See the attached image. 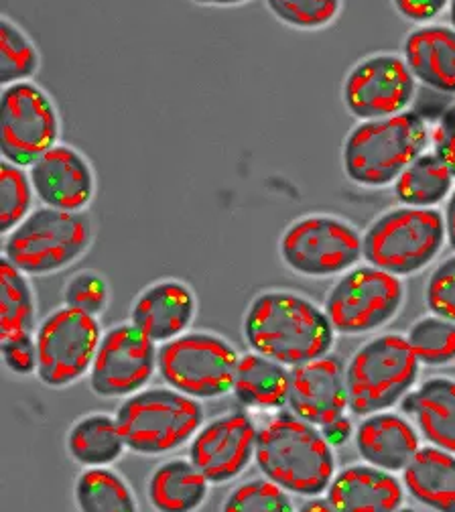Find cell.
<instances>
[{"label":"cell","instance_id":"obj_21","mask_svg":"<svg viewBox=\"0 0 455 512\" xmlns=\"http://www.w3.org/2000/svg\"><path fill=\"white\" fill-rule=\"evenodd\" d=\"M403 57L423 86L455 94V31L447 25L413 29L403 43Z\"/></svg>","mask_w":455,"mask_h":512},{"label":"cell","instance_id":"obj_34","mask_svg":"<svg viewBox=\"0 0 455 512\" xmlns=\"http://www.w3.org/2000/svg\"><path fill=\"white\" fill-rule=\"evenodd\" d=\"M267 9L287 27L315 31L332 25L344 5L338 0H269Z\"/></svg>","mask_w":455,"mask_h":512},{"label":"cell","instance_id":"obj_32","mask_svg":"<svg viewBox=\"0 0 455 512\" xmlns=\"http://www.w3.org/2000/svg\"><path fill=\"white\" fill-rule=\"evenodd\" d=\"M35 189L29 171L9 161L0 163V230L13 232L33 212Z\"/></svg>","mask_w":455,"mask_h":512},{"label":"cell","instance_id":"obj_13","mask_svg":"<svg viewBox=\"0 0 455 512\" xmlns=\"http://www.w3.org/2000/svg\"><path fill=\"white\" fill-rule=\"evenodd\" d=\"M155 370H159L157 344L133 322H126L102 334L88 380L96 397L126 399L147 389Z\"/></svg>","mask_w":455,"mask_h":512},{"label":"cell","instance_id":"obj_39","mask_svg":"<svg viewBox=\"0 0 455 512\" xmlns=\"http://www.w3.org/2000/svg\"><path fill=\"white\" fill-rule=\"evenodd\" d=\"M393 9L403 19L425 27V23H431L435 17H439L445 9H449V5L443 3V0H395Z\"/></svg>","mask_w":455,"mask_h":512},{"label":"cell","instance_id":"obj_35","mask_svg":"<svg viewBox=\"0 0 455 512\" xmlns=\"http://www.w3.org/2000/svg\"><path fill=\"white\" fill-rule=\"evenodd\" d=\"M110 301V287L96 271H80L63 287V305L100 317Z\"/></svg>","mask_w":455,"mask_h":512},{"label":"cell","instance_id":"obj_42","mask_svg":"<svg viewBox=\"0 0 455 512\" xmlns=\"http://www.w3.org/2000/svg\"><path fill=\"white\" fill-rule=\"evenodd\" d=\"M449 21H451V29L455 31V0H453V3H449Z\"/></svg>","mask_w":455,"mask_h":512},{"label":"cell","instance_id":"obj_17","mask_svg":"<svg viewBox=\"0 0 455 512\" xmlns=\"http://www.w3.org/2000/svg\"><path fill=\"white\" fill-rule=\"evenodd\" d=\"M289 409L315 427L350 411L346 364L340 356L325 354L311 362L291 368Z\"/></svg>","mask_w":455,"mask_h":512},{"label":"cell","instance_id":"obj_3","mask_svg":"<svg viewBox=\"0 0 455 512\" xmlns=\"http://www.w3.org/2000/svg\"><path fill=\"white\" fill-rule=\"evenodd\" d=\"M431 141L429 126L417 112L366 120L348 133L342 147L346 177L362 187H386L419 159Z\"/></svg>","mask_w":455,"mask_h":512},{"label":"cell","instance_id":"obj_25","mask_svg":"<svg viewBox=\"0 0 455 512\" xmlns=\"http://www.w3.org/2000/svg\"><path fill=\"white\" fill-rule=\"evenodd\" d=\"M210 484L204 472L189 458H171L151 472L147 496L155 510L191 512L206 502Z\"/></svg>","mask_w":455,"mask_h":512},{"label":"cell","instance_id":"obj_26","mask_svg":"<svg viewBox=\"0 0 455 512\" xmlns=\"http://www.w3.org/2000/svg\"><path fill=\"white\" fill-rule=\"evenodd\" d=\"M70 458L82 468L112 466L128 450L116 415L88 413L74 421L65 437Z\"/></svg>","mask_w":455,"mask_h":512},{"label":"cell","instance_id":"obj_30","mask_svg":"<svg viewBox=\"0 0 455 512\" xmlns=\"http://www.w3.org/2000/svg\"><path fill=\"white\" fill-rule=\"evenodd\" d=\"M39 70V51L31 37L9 17L0 19V82H31Z\"/></svg>","mask_w":455,"mask_h":512},{"label":"cell","instance_id":"obj_28","mask_svg":"<svg viewBox=\"0 0 455 512\" xmlns=\"http://www.w3.org/2000/svg\"><path fill=\"white\" fill-rule=\"evenodd\" d=\"M37 303L29 275L0 261V340L35 334Z\"/></svg>","mask_w":455,"mask_h":512},{"label":"cell","instance_id":"obj_36","mask_svg":"<svg viewBox=\"0 0 455 512\" xmlns=\"http://www.w3.org/2000/svg\"><path fill=\"white\" fill-rule=\"evenodd\" d=\"M425 303L433 315L455 322V254L447 256L429 275Z\"/></svg>","mask_w":455,"mask_h":512},{"label":"cell","instance_id":"obj_24","mask_svg":"<svg viewBox=\"0 0 455 512\" xmlns=\"http://www.w3.org/2000/svg\"><path fill=\"white\" fill-rule=\"evenodd\" d=\"M407 494L431 510L455 512V454L427 445L403 470Z\"/></svg>","mask_w":455,"mask_h":512},{"label":"cell","instance_id":"obj_7","mask_svg":"<svg viewBox=\"0 0 455 512\" xmlns=\"http://www.w3.org/2000/svg\"><path fill=\"white\" fill-rule=\"evenodd\" d=\"M362 240L368 265L409 277L437 259L447 240L445 216L437 208L401 206L378 216Z\"/></svg>","mask_w":455,"mask_h":512},{"label":"cell","instance_id":"obj_27","mask_svg":"<svg viewBox=\"0 0 455 512\" xmlns=\"http://www.w3.org/2000/svg\"><path fill=\"white\" fill-rule=\"evenodd\" d=\"M455 187V175L435 155L423 153L395 181V196L409 208H435Z\"/></svg>","mask_w":455,"mask_h":512},{"label":"cell","instance_id":"obj_37","mask_svg":"<svg viewBox=\"0 0 455 512\" xmlns=\"http://www.w3.org/2000/svg\"><path fill=\"white\" fill-rule=\"evenodd\" d=\"M0 354H3L5 368L17 376L37 374V342L35 334L13 336L0 340Z\"/></svg>","mask_w":455,"mask_h":512},{"label":"cell","instance_id":"obj_8","mask_svg":"<svg viewBox=\"0 0 455 512\" xmlns=\"http://www.w3.org/2000/svg\"><path fill=\"white\" fill-rule=\"evenodd\" d=\"M238 360V350L214 332H185L159 346V374L167 387L198 401L232 393Z\"/></svg>","mask_w":455,"mask_h":512},{"label":"cell","instance_id":"obj_40","mask_svg":"<svg viewBox=\"0 0 455 512\" xmlns=\"http://www.w3.org/2000/svg\"><path fill=\"white\" fill-rule=\"evenodd\" d=\"M319 429H321L323 437L328 439V443H330L332 447H342V445H346V443L354 437V433H356V429H354V425H352V419L346 417V415H342V417L330 421L328 425H323V427H319Z\"/></svg>","mask_w":455,"mask_h":512},{"label":"cell","instance_id":"obj_20","mask_svg":"<svg viewBox=\"0 0 455 512\" xmlns=\"http://www.w3.org/2000/svg\"><path fill=\"white\" fill-rule=\"evenodd\" d=\"M405 492L395 472L364 462L340 470L325 496L338 512H393L405 504Z\"/></svg>","mask_w":455,"mask_h":512},{"label":"cell","instance_id":"obj_12","mask_svg":"<svg viewBox=\"0 0 455 512\" xmlns=\"http://www.w3.org/2000/svg\"><path fill=\"white\" fill-rule=\"evenodd\" d=\"M59 112L35 82L3 88L0 96V153L3 161L29 169L59 145Z\"/></svg>","mask_w":455,"mask_h":512},{"label":"cell","instance_id":"obj_15","mask_svg":"<svg viewBox=\"0 0 455 512\" xmlns=\"http://www.w3.org/2000/svg\"><path fill=\"white\" fill-rule=\"evenodd\" d=\"M258 431L246 411L214 417L189 441V460L212 484H228L242 476L254 460Z\"/></svg>","mask_w":455,"mask_h":512},{"label":"cell","instance_id":"obj_2","mask_svg":"<svg viewBox=\"0 0 455 512\" xmlns=\"http://www.w3.org/2000/svg\"><path fill=\"white\" fill-rule=\"evenodd\" d=\"M254 462L269 480L293 496H321L336 476L334 447L321 429L281 411L258 431Z\"/></svg>","mask_w":455,"mask_h":512},{"label":"cell","instance_id":"obj_5","mask_svg":"<svg viewBox=\"0 0 455 512\" xmlns=\"http://www.w3.org/2000/svg\"><path fill=\"white\" fill-rule=\"evenodd\" d=\"M94 226L86 212L35 208L13 232L5 234L3 259L29 277L72 267L88 252Z\"/></svg>","mask_w":455,"mask_h":512},{"label":"cell","instance_id":"obj_6","mask_svg":"<svg viewBox=\"0 0 455 512\" xmlns=\"http://www.w3.org/2000/svg\"><path fill=\"white\" fill-rule=\"evenodd\" d=\"M419 368L407 336L380 334L368 340L346 364L350 413L366 417L393 409L413 391Z\"/></svg>","mask_w":455,"mask_h":512},{"label":"cell","instance_id":"obj_11","mask_svg":"<svg viewBox=\"0 0 455 512\" xmlns=\"http://www.w3.org/2000/svg\"><path fill=\"white\" fill-rule=\"evenodd\" d=\"M102 328L98 317L57 307L37 326V378L49 389H65L90 374Z\"/></svg>","mask_w":455,"mask_h":512},{"label":"cell","instance_id":"obj_19","mask_svg":"<svg viewBox=\"0 0 455 512\" xmlns=\"http://www.w3.org/2000/svg\"><path fill=\"white\" fill-rule=\"evenodd\" d=\"M354 443L366 464L388 472H403L421 450V433L409 417L380 411L362 417Z\"/></svg>","mask_w":455,"mask_h":512},{"label":"cell","instance_id":"obj_16","mask_svg":"<svg viewBox=\"0 0 455 512\" xmlns=\"http://www.w3.org/2000/svg\"><path fill=\"white\" fill-rule=\"evenodd\" d=\"M35 198L41 206L63 212H86L96 196V175L72 145H55L29 167Z\"/></svg>","mask_w":455,"mask_h":512},{"label":"cell","instance_id":"obj_10","mask_svg":"<svg viewBox=\"0 0 455 512\" xmlns=\"http://www.w3.org/2000/svg\"><path fill=\"white\" fill-rule=\"evenodd\" d=\"M401 277L372 265L354 267L344 273L325 297V313L336 334H370L393 322L405 303Z\"/></svg>","mask_w":455,"mask_h":512},{"label":"cell","instance_id":"obj_33","mask_svg":"<svg viewBox=\"0 0 455 512\" xmlns=\"http://www.w3.org/2000/svg\"><path fill=\"white\" fill-rule=\"evenodd\" d=\"M291 492L281 488L277 482L263 478H252L238 484L226 496L224 512H291L295 508Z\"/></svg>","mask_w":455,"mask_h":512},{"label":"cell","instance_id":"obj_14","mask_svg":"<svg viewBox=\"0 0 455 512\" xmlns=\"http://www.w3.org/2000/svg\"><path fill=\"white\" fill-rule=\"evenodd\" d=\"M415 92V76L405 57L395 53H374L360 59L342 86L348 112L362 122L407 112Z\"/></svg>","mask_w":455,"mask_h":512},{"label":"cell","instance_id":"obj_29","mask_svg":"<svg viewBox=\"0 0 455 512\" xmlns=\"http://www.w3.org/2000/svg\"><path fill=\"white\" fill-rule=\"evenodd\" d=\"M76 506L84 512H135L137 498L128 482L110 466L84 468L74 484Z\"/></svg>","mask_w":455,"mask_h":512},{"label":"cell","instance_id":"obj_18","mask_svg":"<svg viewBox=\"0 0 455 512\" xmlns=\"http://www.w3.org/2000/svg\"><path fill=\"white\" fill-rule=\"evenodd\" d=\"M198 315V297L179 279H161L145 287L130 307L133 322L155 344L171 342L189 332Z\"/></svg>","mask_w":455,"mask_h":512},{"label":"cell","instance_id":"obj_9","mask_svg":"<svg viewBox=\"0 0 455 512\" xmlns=\"http://www.w3.org/2000/svg\"><path fill=\"white\" fill-rule=\"evenodd\" d=\"M287 269L301 277L344 275L364 259V240L354 224L332 214H309L287 226L279 240Z\"/></svg>","mask_w":455,"mask_h":512},{"label":"cell","instance_id":"obj_4","mask_svg":"<svg viewBox=\"0 0 455 512\" xmlns=\"http://www.w3.org/2000/svg\"><path fill=\"white\" fill-rule=\"evenodd\" d=\"M116 421L130 452L163 456L189 443L206 423V413L198 399L171 387H153L126 397Z\"/></svg>","mask_w":455,"mask_h":512},{"label":"cell","instance_id":"obj_41","mask_svg":"<svg viewBox=\"0 0 455 512\" xmlns=\"http://www.w3.org/2000/svg\"><path fill=\"white\" fill-rule=\"evenodd\" d=\"M445 230H447V242L451 244V248L455 250V187L451 191V196L447 200L445 206Z\"/></svg>","mask_w":455,"mask_h":512},{"label":"cell","instance_id":"obj_22","mask_svg":"<svg viewBox=\"0 0 455 512\" xmlns=\"http://www.w3.org/2000/svg\"><path fill=\"white\" fill-rule=\"evenodd\" d=\"M401 407L429 445L455 454V378H427L401 401Z\"/></svg>","mask_w":455,"mask_h":512},{"label":"cell","instance_id":"obj_1","mask_svg":"<svg viewBox=\"0 0 455 512\" xmlns=\"http://www.w3.org/2000/svg\"><path fill=\"white\" fill-rule=\"evenodd\" d=\"M242 334L252 352L295 368L330 354L336 330L328 313L295 291L271 289L252 297L242 317Z\"/></svg>","mask_w":455,"mask_h":512},{"label":"cell","instance_id":"obj_23","mask_svg":"<svg viewBox=\"0 0 455 512\" xmlns=\"http://www.w3.org/2000/svg\"><path fill=\"white\" fill-rule=\"evenodd\" d=\"M291 368L258 352H246L238 360L234 397L240 405L258 411H279L289 403Z\"/></svg>","mask_w":455,"mask_h":512},{"label":"cell","instance_id":"obj_38","mask_svg":"<svg viewBox=\"0 0 455 512\" xmlns=\"http://www.w3.org/2000/svg\"><path fill=\"white\" fill-rule=\"evenodd\" d=\"M433 153L455 175V102L441 114L431 133Z\"/></svg>","mask_w":455,"mask_h":512},{"label":"cell","instance_id":"obj_31","mask_svg":"<svg viewBox=\"0 0 455 512\" xmlns=\"http://www.w3.org/2000/svg\"><path fill=\"white\" fill-rule=\"evenodd\" d=\"M407 340L423 366H447L455 362V322L427 315L411 326Z\"/></svg>","mask_w":455,"mask_h":512}]
</instances>
